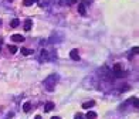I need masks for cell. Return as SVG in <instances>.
I'll return each instance as SVG.
<instances>
[{"mask_svg": "<svg viewBox=\"0 0 139 119\" xmlns=\"http://www.w3.org/2000/svg\"><path fill=\"white\" fill-rule=\"evenodd\" d=\"M132 99V104L135 108H139V98H131Z\"/></svg>", "mask_w": 139, "mask_h": 119, "instance_id": "obj_15", "label": "cell"}, {"mask_svg": "<svg viewBox=\"0 0 139 119\" xmlns=\"http://www.w3.org/2000/svg\"><path fill=\"white\" fill-rule=\"evenodd\" d=\"M23 27H24V31H30L31 27H33V21H31V20H26Z\"/></svg>", "mask_w": 139, "mask_h": 119, "instance_id": "obj_5", "label": "cell"}, {"mask_svg": "<svg viewBox=\"0 0 139 119\" xmlns=\"http://www.w3.org/2000/svg\"><path fill=\"white\" fill-rule=\"evenodd\" d=\"M36 119H41V116H40V115H37V116H36Z\"/></svg>", "mask_w": 139, "mask_h": 119, "instance_id": "obj_21", "label": "cell"}, {"mask_svg": "<svg viewBox=\"0 0 139 119\" xmlns=\"http://www.w3.org/2000/svg\"><path fill=\"white\" fill-rule=\"evenodd\" d=\"M131 52H132V54H139V47H133V48L131 50Z\"/></svg>", "mask_w": 139, "mask_h": 119, "instance_id": "obj_17", "label": "cell"}, {"mask_svg": "<svg viewBox=\"0 0 139 119\" xmlns=\"http://www.w3.org/2000/svg\"><path fill=\"white\" fill-rule=\"evenodd\" d=\"M57 81H58V75H57V74H53V75H50L48 78L44 79V85L47 86L48 91H53V88H54Z\"/></svg>", "mask_w": 139, "mask_h": 119, "instance_id": "obj_1", "label": "cell"}, {"mask_svg": "<svg viewBox=\"0 0 139 119\" xmlns=\"http://www.w3.org/2000/svg\"><path fill=\"white\" fill-rule=\"evenodd\" d=\"M23 111H24V112H30L31 111V102H26V104L23 105Z\"/></svg>", "mask_w": 139, "mask_h": 119, "instance_id": "obj_10", "label": "cell"}, {"mask_svg": "<svg viewBox=\"0 0 139 119\" xmlns=\"http://www.w3.org/2000/svg\"><path fill=\"white\" fill-rule=\"evenodd\" d=\"M74 119H84V116H82V113H77V115L74 116Z\"/></svg>", "mask_w": 139, "mask_h": 119, "instance_id": "obj_18", "label": "cell"}, {"mask_svg": "<svg viewBox=\"0 0 139 119\" xmlns=\"http://www.w3.org/2000/svg\"><path fill=\"white\" fill-rule=\"evenodd\" d=\"M94 105H95V102H94V101H88V102H84V104H82V108H84V109H88V108L94 106Z\"/></svg>", "mask_w": 139, "mask_h": 119, "instance_id": "obj_8", "label": "cell"}, {"mask_svg": "<svg viewBox=\"0 0 139 119\" xmlns=\"http://www.w3.org/2000/svg\"><path fill=\"white\" fill-rule=\"evenodd\" d=\"M53 109H54V104L53 102H47V104L44 105V112H51Z\"/></svg>", "mask_w": 139, "mask_h": 119, "instance_id": "obj_4", "label": "cell"}, {"mask_svg": "<svg viewBox=\"0 0 139 119\" xmlns=\"http://www.w3.org/2000/svg\"><path fill=\"white\" fill-rule=\"evenodd\" d=\"M51 119H61V118H58V116H54V118H51Z\"/></svg>", "mask_w": 139, "mask_h": 119, "instance_id": "obj_22", "label": "cell"}, {"mask_svg": "<svg viewBox=\"0 0 139 119\" xmlns=\"http://www.w3.org/2000/svg\"><path fill=\"white\" fill-rule=\"evenodd\" d=\"M36 2H37V0H23V4H24V6H31V4L36 3Z\"/></svg>", "mask_w": 139, "mask_h": 119, "instance_id": "obj_14", "label": "cell"}, {"mask_svg": "<svg viewBox=\"0 0 139 119\" xmlns=\"http://www.w3.org/2000/svg\"><path fill=\"white\" fill-rule=\"evenodd\" d=\"M70 57H71V60H74V61H78L80 60V54H78V50H71V52H70Z\"/></svg>", "mask_w": 139, "mask_h": 119, "instance_id": "obj_3", "label": "cell"}, {"mask_svg": "<svg viewBox=\"0 0 139 119\" xmlns=\"http://www.w3.org/2000/svg\"><path fill=\"white\" fill-rule=\"evenodd\" d=\"M41 58H46V60L48 58V52H47L46 50H43V51H41Z\"/></svg>", "mask_w": 139, "mask_h": 119, "instance_id": "obj_16", "label": "cell"}, {"mask_svg": "<svg viewBox=\"0 0 139 119\" xmlns=\"http://www.w3.org/2000/svg\"><path fill=\"white\" fill-rule=\"evenodd\" d=\"M17 51H19V48H17L16 46H9V52L10 54H16Z\"/></svg>", "mask_w": 139, "mask_h": 119, "instance_id": "obj_13", "label": "cell"}, {"mask_svg": "<svg viewBox=\"0 0 139 119\" xmlns=\"http://www.w3.org/2000/svg\"><path fill=\"white\" fill-rule=\"evenodd\" d=\"M128 89H129V86H128V85H124L122 88H121V92H125V91H128Z\"/></svg>", "mask_w": 139, "mask_h": 119, "instance_id": "obj_19", "label": "cell"}, {"mask_svg": "<svg viewBox=\"0 0 139 119\" xmlns=\"http://www.w3.org/2000/svg\"><path fill=\"white\" fill-rule=\"evenodd\" d=\"M78 12H80V14H82V16H85V4H78Z\"/></svg>", "mask_w": 139, "mask_h": 119, "instance_id": "obj_9", "label": "cell"}, {"mask_svg": "<svg viewBox=\"0 0 139 119\" xmlns=\"http://www.w3.org/2000/svg\"><path fill=\"white\" fill-rule=\"evenodd\" d=\"M10 26H12L13 28L19 27V26H20V20H19V18H14V20H12V23H10Z\"/></svg>", "mask_w": 139, "mask_h": 119, "instance_id": "obj_11", "label": "cell"}, {"mask_svg": "<svg viewBox=\"0 0 139 119\" xmlns=\"http://www.w3.org/2000/svg\"><path fill=\"white\" fill-rule=\"evenodd\" d=\"M20 51H22V54H23V55H30V54H33V50L24 48V47H23V48L20 50Z\"/></svg>", "mask_w": 139, "mask_h": 119, "instance_id": "obj_12", "label": "cell"}, {"mask_svg": "<svg viewBox=\"0 0 139 119\" xmlns=\"http://www.w3.org/2000/svg\"><path fill=\"white\" fill-rule=\"evenodd\" d=\"M75 2H77V0H68V3H70V4H74Z\"/></svg>", "mask_w": 139, "mask_h": 119, "instance_id": "obj_20", "label": "cell"}, {"mask_svg": "<svg viewBox=\"0 0 139 119\" xmlns=\"http://www.w3.org/2000/svg\"><path fill=\"white\" fill-rule=\"evenodd\" d=\"M122 70H124V67H122V64H115V65H114V72H116V74H121V72H122Z\"/></svg>", "mask_w": 139, "mask_h": 119, "instance_id": "obj_6", "label": "cell"}, {"mask_svg": "<svg viewBox=\"0 0 139 119\" xmlns=\"http://www.w3.org/2000/svg\"><path fill=\"white\" fill-rule=\"evenodd\" d=\"M85 118L87 119H95L97 118V113L94 112V111H88V112H87V115H85Z\"/></svg>", "mask_w": 139, "mask_h": 119, "instance_id": "obj_7", "label": "cell"}, {"mask_svg": "<svg viewBox=\"0 0 139 119\" xmlns=\"http://www.w3.org/2000/svg\"><path fill=\"white\" fill-rule=\"evenodd\" d=\"M12 41L13 43H23V41H24V37H23L22 34H13Z\"/></svg>", "mask_w": 139, "mask_h": 119, "instance_id": "obj_2", "label": "cell"}, {"mask_svg": "<svg viewBox=\"0 0 139 119\" xmlns=\"http://www.w3.org/2000/svg\"><path fill=\"white\" fill-rule=\"evenodd\" d=\"M0 26H2V20H0Z\"/></svg>", "mask_w": 139, "mask_h": 119, "instance_id": "obj_23", "label": "cell"}]
</instances>
